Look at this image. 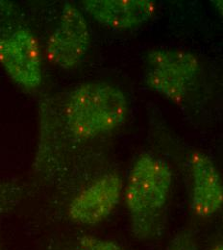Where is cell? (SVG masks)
Here are the masks:
<instances>
[{"label": "cell", "instance_id": "6da1fadb", "mask_svg": "<svg viewBox=\"0 0 223 250\" xmlns=\"http://www.w3.org/2000/svg\"><path fill=\"white\" fill-rule=\"evenodd\" d=\"M172 176L169 165L153 153L143 152L136 159L125 188V204L136 239L146 241L162 233Z\"/></svg>", "mask_w": 223, "mask_h": 250}, {"label": "cell", "instance_id": "7a4b0ae2", "mask_svg": "<svg viewBox=\"0 0 223 250\" xmlns=\"http://www.w3.org/2000/svg\"><path fill=\"white\" fill-rule=\"evenodd\" d=\"M129 104L125 94L108 82L93 81L76 87L65 99L64 120L71 134L91 140L125 124Z\"/></svg>", "mask_w": 223, "mask_h": 250}, {"label": "cell", "instance_id": "3957f363", "mask_svg": "<svg viewBox=\"0 0 223 250\" xmlns=\"http://www.w3.org/2000/svg\"><path fill=\"white\" fill-rule=\"evenodd\" d=\"M146 64L147 87L174 103L186 99L200 67L194 54L181 49L150 50Z\"/></svg>", "mask_w": 223, "mask_h": 250}, {"label": "cell", "instance_id": "277c9868", "mask_svg": "<svg viewBox=\"0 0 223 250\" xmlns=\"http://www.w3.org/2000/svg\"><path fill=\"white\" fill-rule=\"evenodd\" d=\"M91 46V34L82 11L66 3L58 27L46 45L49 62L64 69H71L84 61Z\"/></svg>", "mask_w": 223, "mask_h": 250}, {"label": "cell", "instance_id": "5b68a950", "mask_svg": "<svg viewBox=\"0 0 223 250\" xmlns=\"http://www.w3.org/2000/svg\"><path fill=\"white\" fill-rule=\"evenodd\" d=\"M0 64L21 88L34 91L41 85L40 49L30 30L20 26L0 36Z\"/></svg>", "mask_w": 223, "mask_h": 250}, {"label": "cell", "instance_id": "8992f818", "mask_svg": "<svg viewBox=\"0 0 223 250\" xmlns=\"http://www.w3.org/2000/svg\"><path fill=\"white\" fill-rule=\"evenodd\" d=\"M123 188L121 175L109 172L98 177L71 200L68 217L81 225H96L117 207Z\"/></svg>", "mask_w": 223, "mask_h": 250}, {"label": "cell", "instance_id": "52a82bcc", "mask_svg": "<svg viewBox=\"0 0 223 250\" xmlns=\"http://www.w3.org/2000/svg\"><path fill=\"white\" fill-rule=\"evenodd\" d=\"M191 208L201 219H210L222 211L223 188L220 172L213 159L195 151L191 157Z\"/></svg>", "mask_w": 223, "mask_h": 250}, {"label": "cell", "instance_id": "ba28073f", "mask_svg": "<svg viewBox=\"0 0 223 250\" xmlns=\"http://www.w3.org/2000/svg\"><path fill=\"white\" fill-rule=\"evenodd\" d=\"M82 6L97 22L117 30L142 25L157 9L156 3L150 0H86Z\"/></svg>", "mask_w": 223, "mask_h": 250}, {"label": "cell", "instance_id": "9c48e42d", "mask_svg": "<svg viewBox=\"0 0 223 250\" xmlns=\"http://www.w3.org/2000/svg\"><path fill=\"white\" fill-rule=\"evenodd\" d=\"M59 250H124L117 243L92 235H79L65 242Z\"/></svg>", "mask_w": 223, "mask_h": 250}, {"label": "cell", "instance_id": "30bf717a", "mask_svg": "<svg viewBox=\"0 0 223 250\" xmlns=\"http://www.w3.org/2000/svg\"><path fill=\"white\" fill-rule=\"evenodd\" d=\"M23 188L17 182L0 183V218L12 211L20 201Z\"/></svg>", "mask_w": 223, "mask_h": 250}, {"label": "cell", "instance_id": "8fae6325", "mask_svg": "<svg viewBox=\"0 0 223 250\" xmlns=\"http://www.w3.org/2000/svg\"><path fill=\"white\" fill-rule=\"evenodd\" d=\"M195 246L191 238L182 236L178 241L172 242L171 249L169 250H195Z\"/></svg>", "mask_w": 223, "mask_h": 250}, {"label": "cell", "instance_id": "7c38bea8", "mask_svg": "<svg viewBox=\"0 0 223 250\" xmlns=\"http://www.w3.org/2000/svg\"><path fill=\"white\" fill-rule=\"evenodd\" d=\"M210 250H223V244H220V243H219V244L215 245Z\"/></svg>", "mask_w": 223, "mask_h": 250}, {"label": "cell", "instance_id": "4fadbf2b", "mask_svg": "<svg viewBox=\"0 0 223 250\" xmlns=\"http://www.w3.org/2000/svg\"><path fill=\"white\" fill-rule=\"evenodd\" d=\"M0 250H2V249H1V246H0Z\"/></svg>", "mask_w": 223, "mask_h": 250}]
</instances>
